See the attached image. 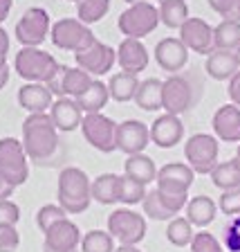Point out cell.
Returning <instances> with one entry per match:
<instances>
[{
	"label": "cell",
	"instance_id": "1",
	"mask_svg": "<svg viewBox=\"0 0 240 252\" xmlns=\"http://www.w3.org/2000/svg\"><path fill=\"white\" fill-rule=\"evenodd\" d=\"M23 147L29 162L50 164L58 153V128L50 113H29L23 122Z\"/></svg>",
	"mask_w": 240,
	"mask_h": 252
},
{
	"label": "cell",
	"instance_id": "2",
	"mask_svg": "<svg viewBox=\"0 0 240 252\" xmlns=\"http://www.w3.org/2000/svg\"><path fill=\"white\" fill-rule=\"evenodd\" d=\"M56 200L68 214H83L92 203V180L79 167H65L58 173Z\"/></svg>",
	"mask_w": 240,
	"mask_h": 252
},
{
	"label": "cell",
	"instance_id": "3",
	"mask_svg": "<svg viewBox=\"0 0 240 252\" xmlns=\"http://www.w3.org/2000/svg\"><path fill=\"white\" fill-rule=\"evenodd\" d=\"M61 63L41 47H21L14 59V70L27 84H50Z\"/></svg>",
	"mask_w": 240,
	"mask_h": 252
},
{
	"label": "cell",
	"instance_id": "4",
	"mask_svg": "<svg viewBox=\"0 0 240 252\" xmlns=\"http://www.w3.org/2000/svg\"><path fill=\"white\" fill-rule=\"evenodd\" d=\"M157 25H160V9L151 0L128 5L117 18V27L124 34V38H144L153 34Z\"/></svg>",
	"mask_w": 240,
	"mask_h": 252
},
{
	"label": "cell",
	"instance_id": "5",
	"mask_svg": "<svg viewBox=\"0 0 240 252\" xmlns=\"http://www.w3.org/2000/svg\"><path fill=\"white\" fill-rule=\"evenodd\" d=\"M50 38H52L54 47L72 54L83 52L97 41L92 27L81 23L79 18H58L56 23H52Z\"/></svg>",
	"mask_w": 240,
	"mask_h": 252
},
{
	"label": "cell",
	"instance_id": "6",
	"mask_svg": "<svg viewBox=\"0 0 240 252\" xmlns=\"http://www.w3.org/2000/svg\"><path fill=\"white\" fill-rule=\"evenodd\" d=\"M184 158L195 173L211 176V171L220 162V140L209 133H195L184 144Z\"/></svg>",
	"mask_w": 240,
	"mask_h": 252
},
{
	"label": "cell",
	"instance_id": "7",
	"mask_svg": "<svg viewBox=\"0 0 240 252\" xmlns=\"http://www.w3.org/2000/svg\"><path fill=\"white\" fill-rule=\"evenodd\" d=\"M146 216L133 207H119L108 216V232L115 236L119 246H137L146 236Z\"/></svg>",
	"mask_w": 240,
	"mask_h": 252
},
{
	"label": "cell",
	"instance_id": "8",
	"mask_svg": "<svg viewBox=\"0 0 240 252\" xmlns=\"http://www.w3.org/2000/svg\"><path fill=\"white\" fill-rule=\"evenodd\" d=\"M0 173L14 187H21L29 178V158L25 153L23 140L2 137L0 140Z\"/></svg>",
	"mask_w": 240,
	"mask_h": 252
},
{
	"label": "cell",
	"instance_id": "9",
	"mask_svg": "<svg viewBox=\"0 0 240 252\" xmlns=\"http://www.w3.org/2000/svg\"><path fill=\"white\" fill-rule=\"evenodd\" d=\"M117 126L119 124L104 113H88L81 124V133L90 147L99 153H112L117 151Z\"/></svg>",
	"mask_w": 240,
	"mask_h": 252
},
{
	"label": "cell",
	"instance_id": "10",
	"mask_svg": "<svg viewBox=\"0 0 240 252\" xmlns=\"http://www.w3.org/2000/svg\"><path fill=\"white\" fill-rule=\"evenodd\" d=\"M52 32V18L43 7H29L16 23V38L23 47H41Z\"/></svg>",
	"mask_w": 240,
	"mask_h": 252
},
{
	"label": "cell",
	"instance_id": "11",
	"mask_svg": "<svg viewBox=\"0 0 240 252\" xmlns=\"http://www.w3.org/2000/svg\"><path fill=\"white\" fill-rule=\"evenodd\" d=\"M191 104H193L191 81L182 74H168L162 88V110L171 115H182L191 108Z\"/></svg>",
	"mask_w": 240,
	"mask_h": 252
},
{
	"label": "cell",
	"instance_id": "12",
	"mask_svg": "<svg viewBox=\"0 0 240 252\" xmlns=\"http://www.w3.org/2000/svg\"><path fill=\"white\" fill-rule=\"evenodd\" d=\"M74 61H77L79 68H83L85 72H90L94 79H99V77L108 74L110 70L115 68L117 50H115V47H110L108 43H104V41H99V38H97V41H94L88 50L74 54Z\"/></svg>",
	"mask_w": 240,
	"mask_h": 252
},
{
	"label": "cell",
	"instance_id": "13",
	"mask_svg": "<svg viewBox=\"0 0 240 252\" xmlns=\"http://www.w3.org/2000/svg\"><path fill=\"white\" fill-rule=\"evenodd\" d=\"M94 77L90 72H85L83 68H79V65H61L56 72V77L50 81V90H52L56 97H81L85 90L92 86Z\"/></svg>",
	"mask_w": 240,
	"mask_h": 252
},
{
	"label": "cell",
	"instance_id": "14",
	"mask_svg": "<svg viewBox=\"0 0 240 252\" xmlns=\"http://www.w3.org/2000/svg\"><path fill=\"white\" fill-rule=\"evenodd\" d=\"M195 180V171L187 162H166L157 169V189L173 196H188V189Z\"/></svg>",
	"mask_w": 240,
	"mask_h": 252
},
{
	"label": "cell",
	"instance_id": "15",
	"mask_svg": "<svg viewBox=\"0 0 240 252\" xmlns=\"http://www.w3.org/2000/svg\"><path fill=\"white\" fill-rule=\"evenodd\" d=\"M188 196H173V194H164L160 189H151L141 203L144 207V216L153 220H171L175 216H180V212L187 207Z\"/></svg>",
	"mask_w": 240,
	"mask_h": 252
},
{
	"label": "cell",
	"instance_id": "16",
	"mask_svg": "<svg viewBox=\"0 0 240 252\" xmlns=\"http://www.w3.org/2000/svg\"><path fill=\"white\" fill-rule=\"evenodd\" d=\"M83 234L79 225L70 219H63L43 234V252H77L81 248Z\"/></svg>",
	"mask_w": 240,
	"mask_h": 252
},
{
	"label": "cell",
	"instance_id": "17",
	"mask_svg": "<svg viewBox=\"0 0 240 252\" xmlns=\"http://www.w3.org/2000/svg\"><path fill=\"white\" fill-rule=\"evenodd\" d=\"M151 144V126L139 120H126L117 126V151L126 156L144 153Z\"/></svg>",
	"mask_w": 240,
	"mask_h": 252
},
{
	"label": "cell",
	"instance_id": "18",
	"mask_svg": "<svg viewBox=\"0 0 240 252\" xmlns=\"http://www.w3.org/2000/svg\"><path fill=\"white\" fill-rule=\"evenodd\" d=\"M178 32H180V41L188 47V52L202 54V57L207 54L209 57L215 50L213 27L204 21V18H188Z\"/></svg>",
	"mask_w": 240,
	"mask_h": 252
},
{
	"label": "cell",
	"instance_id": "19",
	"mask_svg": "<svg viewBox=\"0 0 240 252\" xmlns=\"http://www.w3.org/2000/svg\"><path fill=\"white\" fill-rule=\"evenodd\" d=\"M155 61L164 72L180 74L188 63V47L180 41V36H166L155 45Z\"/></svg>",
	"mask_w": 240,
	"mask_h": 252
},
{
	"label": "cell",
	"instance_id": "20",
	"mask_svg": "<svg viewBox=\"0 0 240 252\" xmlns=\"http://www.w3.org/2000/svg\"><path fill=\"white\" fill-rule=\"evenodd\" d=\"M151 63V54L148 47L141 43V38H124L117 47V65L124 72L139 74L148 68Z\"/></svg>",
	"mask_w": 240,
	"mask_h": 252
},
{
	"label": "cell",
	"instance_id": "21",
	"mask_svg": "<svg viewBox=\"0 0 240 252\" xmlns=\"http://www.w3.org/2000/svg\"><path fill=\"white\" fill-rule=\"evenodd\" d=\"M184 140V124L180 115L164 113L151 124V142L160 149H173Z\"/></svg>",
	"mask_w": 240,
	"mask_h": 252
},
{
	"label": "cell",
	"instance_id": "22",
	"mask_svg": "<svg viewBox=\"0 0 240 252\" xmlns=\"http://www.w3.org/2000/svg\"><path fill=\"white\" fill-rule=\"evenodd\" d=\"M213 135L225 144H240V108L236 104H222L213 113Z\"/></svg>",
	"mask_w": 240,
	"mask_h": 252
},
{
	"label": "cell",
	"instance_id": "23",
	"mask_svg": "<svg viewBox=\"0 0 240 252\" xmlns=\"http://www.w3.org/2000/svg\"><path fill=\"white\" fill-rule=\"evenodd\" d=\"M50 117L58 128V133H72L81 128L85 113L79 108L77 99H72V97H56L52 108H50Z\"/></svg>",
	"mask_w": 240,
	"mask_h": 252
},
{
	"label": "cell",
	"instance_id": "24",
	"mask_svg": "<svg viewBox=\"0 0 240 252\" xmlns=\"http://www.w3.org/2000/svg\"><path fill=\"white\" fill-rule=\"evenodd\" d=\"M18 104L27 113H50L54 104V93L47 84H25L18 88Z\"/></svg>",
	"mask_w": 240,
	"mask_h": 252
},
{
	"label": "cell",
	"instance_id": "25",
	"mask_svg": "<svg viewBox=\"0 0 240 252\" xmlns=\"http://www.w3.org/2000/svg\"><path fill=\"white\" fill-rule=\"evenodd\" d=\"M204 70H207V74H209L211 79H215V81H229L240 70V63H238L236 52H231V50H213V52L207 57Z\"/></svg>",
	"mask_w": 240,
	"mask_h": 252
},
{
	"label": "cell",
	"instance_id": "26",
	"mask_svg": "<svg viewBox=\"0 0 240 252\" xmlns=\"http://www.w3.org/2000/svg\"><path fill=\"white\" fill-rule=\"evenodd\" d=\"M218 203H215L211 196H193V198H188L187 203V219L188 223L193 227H209L211 223L215 220L218 216Z\"/></svg>",
	"mask_w": 240,
	"mask_h": 252
},
{
	"label": "cell",
	"instance_id": "27",
	"mask_svg": "<svg viewBox=\"0 0 240 252\" xmlns=\"http://www.w3.org/2000/svg\"><path fill=\"white\" fill-rule=\"evenodd\" d=\"M124 176L131 180H137L141 185H151L157 180V167L155 160L146 153H137V156H128L124 162Z\"/></svg>",
	"mask_w": 240,
	"mask_h": 252
},
{
	"label": "cell",
	"instance_id": "28",
	"mask_svg": "<svg viewBox=\"0 0 240 252\" xmlns=\"http://www.w3.org/2000/svg\"><path fill=\"white\" fill-rule=\"evenodd\" d=\"M121 180L117 173H101L92 180V200L99 205H115L121 200Z\"/></svg>",
	"mask_w": 240,
	"mask_h": 252
},
{
	"label": "cell",
	"instance_id": "29",
	"mask_svg": "<svg viewBox=\"0 0 240 252\" xmlns=\"http://www.w3.org/2000/svg\"><path fill=\"white\" fill-rule=\"evenodd\" d=\"M139 88V74L133 72H115L108 79V93L110 99L117 101V104H126V101L135 99V93Z\"/></svg>",
	"mask_w": 240,
	"mask_h": 252
},
{
	"label": "cell",
	"instance_id": "30",
	"mask_svg": "<svg viewBox=\"0 0 240 252\" xmlns=\"http://www.w3.org/2000/svg\"><path fill=\"white\" fill-rule=\"evenodd\" d=\"M162 88L164 81L157 77L151 79H141L139 88L135 93V104L146 113H155V110H162Z\"/></svg>",
	"mask_w": 240,
	"mask_h": 252
},
{
	"label": "cell",
	"instance_id": "31",
	"mask_svg": "<svg viewBox=\"0 0 240 252\" xmlns=\"http://www.w3.org/2000/svg\"><path fill=\"white\" fill-rule=\"evenodd\" d=\"M211 183L220 191H229V189L240 187V160L231 158L225 162H218V167L211 171Z\"/></svg>",
	"mask_w": 240,
	"mask_h": 252
},
{
	"label": "cell",
	"instance_id": "32",
	"mask_svg": "<svg viewBox=\"0 0 240 252\" xmlns=\"http://www.w3.org/2000/svg\"><path fill=\"white\" fill-rule=\"evenodd\" d=\"M110 101V93H108V84L99 81V79H94L92 86L85 90L81 97H77V104L79 108L83 110L85 115L88 113H101L106 108V104Z\"/></svg>",
	"mask_w": 240,
	"mask_h": 252
},
{
	"label": "cell",
	"instance_id": "33",
	"mask_svg": "<svg viewBox=\"0 0 240 252\" xmlns=\"http://www.w3.org/2000/svg\"><path fill=\"white\" fill-rule=\"evenodd\" d=\"M213 43L215 50H231L236 52L240 47V23L234 18H222L213 27Z\"/></svg>",
	"mask_w": 240,
	"mask_h": 252
},
{
	"label": "cell",
	"instance_id": "34",
	"mask_svg": "<svg viewBox=\"0 0 240 252\" xmlns=\"http://www.w3.org/2000/svg\"><path fill=\"white\" fill-rule=\"evenodd\" d=\"M157 9H160V23L166 25L168 30H180L191 18L187 0H164Z\"/></svg>",
	"mask_w": 240,
	"mask_h": 252
},
{
	"label": "cell",
	"instance_id": "35",
	"mask_svg": "<svg viewBox=\"0 0 240 252\" xmlns=\"http://www.w3.org/2000/svg\"><path fill=\"white\" fill-rule=\"evenodd\" d=\"M193 225L188 223L187 216H175V219L168 220V225H166V239L171 246L175 248H187L191 246V241H193Z\"/></svg>",
	"mask_w": 240,
	"mask_h": 252
},
{
	"label": "cell",
	"instance_id": "36",
	"mask_svg": "<svg viewBox=\"0 0 240 252\" xmlns=\"http://www.w3.org/2000/svg\"><path fill=\"white\" fill-rule=\"evenodd\" d=\"M110 11V0H79L77 2V18L92 27L101 23Z\"/></svg>",
	"mask_w": 240,
	"mask_h": 252
},
{
	"label": "cell",
	"instance_id": "37",
	"mask_svg": "<svg viewBox=\"0 0 240 252\" xmlns=\"http://www.w3.org/2000/svg\"><path fill=\"white\" fill-rule=\"evenodd\" d=\"M81 252H115V236L108 230H90L81 239Z\"/></svg>",
	"mask_w": 240,
	"mask_h": 252
},
{
	"label": "cell",
	"instance_id": "38",
	"mask_svg": "<svg viewBox=\"0 0 240 252\" xmlns=\"http://www.w3.org/2000/svg\"><path fill=\"white\" fill-rule=\"evenodd\" d=\"M63 219H68V212L63 210L61 205H43L41 210L36 212V225H38V230L45 234L50 227H54L56 223H61Z\"/></svg>",
	"mask_w": 240,
	"mask_h": 252
},
{
	"label": "cell",
	"instance_id": "39",
	"mask_svg": "<svg viewBox=\"0 0 240 252\" xmlns=\"http://www.w3.org/2000/svg\"><path fill=\"white\" fill-rule=\"evenodd\" d=\"M146 194H148L146 185H141V183H137V180H131L124 176V180H121V200L119 203H124L126 207L141 205L144 198H146Z\"/></svg>",
	"mask_w": 240,
	"mask_h": 252
},
{
	"label": "cell",
	"instance_id": "40",
	"mask_svg": "<svg viewBox=\"0 0 240 252\" xmlns=\"http://www.w3.org/2000/svg\"><path fill=\"white\" fill-rule=\"evenodd\" d=\"M191 252H227L225 250V246L215 239L211 232H207V230H200V232H195V236H193V241H191Z\"/></svg>",
	"mask_w": 240,
	"mask_h": 252
},
{
	"label": "cell",
	"instance_id": "41",
	"mask_svg": "<svg viewBox=\"0 0 240 252\" xmlns=\"http://www.w3.org/2000/svg\"><path fill=\"white\" fill-rule=\"evenodd\" d=\"M222 246L227 252H240V216H231V220L225 225Z\"/></svg>",
	"mask_w": 240,
	"mask_h": 252
},
{
	"label": "cell",
	"instance_id": "42",
	"mask_svg": "<svg viewBox=\"0 0 240 252\" xmlns=\"http://www.w3.org/2000/svg\"><path fill=\"white\" fill-rule=\"evenodd\" d=\"M218 210L225 216H240V187L222 191L218 200Z\"/></svg>",
	"mask_w": 240,
	"mask_h": 252
},
{
	"label": "cell",
	"instance_id": "43",
	"mask_svg": "<svg viewBox=\"0 0 240 252\" xmlns=\"http://www.w3.org/2000/svg\"><path fill=\"white\" fill-rule=\"evenodd\" d=\"M21 220V207L14 203V200H0V227H7V225H18Z\"/></svg>",
	"mask_w": 240,
	"mask_h": 252
},
{
	"label": "cell",
	"instance_id": "44",
	"mask_svg": "<svg viewBox=\"0 0 240 252\" xmlns=\"http://www.w3.org/2000/svg\"><path fill=\"white\" fill-rule=\"evenodd\" d=\"M21 246V234L14 225L0 227V252H16Z\"/></svg>",
	"mask_w": 240,
	"mask_h": 252
},
{
	"label": "cell",
	"instance_id": "45",
	"mask_svg": "<svg viewBox=\"0 0 240 252\" xmlns=\"http://www.w3.org/2000/svg\"><path fill=\"white\" fill-rule=\"evenodd\" d=\"M236 5H238V0H209V7L222 18H231Z\"/></svg>",
	"mask_w": 240,
	"mask_h": 252
},
{
	"label": "cell",
	"instance_id": "46",
	"mask_svg": "<svg viewBox=\"0 0 240 252\" xmlns=\"http://www.w3.org/2000/svg\"><path fill=\"white\" fill-rule=\"evenodd\" d=\"M227 94H229L231 104H236L240 108V70L229 79V88H227Z\"/></svg>",
	"mask_w": 240,
	"mask_h": 252
},
{
	"label": "cell",
	"instance_id": "47",
	"mask_svg": "<svg viewBox=\"0 0 240 252\" xmlns=\"http://www.w3.org/2000/svg\"><path fill=\"white\" fill-rule=\"evenodd\" d=\"M7 52H9V34L0 27V70L7 68Z\"/></svg>",
	"mask_w": 240,
	"mask_h": 252
},
{
	"label": "cell",
	"instance_id": "48",
	"mask_svg": "<svg viewBox=\"0 0 240 252\" xmlns=\"http://www.w3.org/2000/svg\"><path fill=\"white\" fill-rule=\"evenodd\" d=\"M14 185L11 183H7V178L0 173V200H7V198H11V194H14Z\"/></svg>",
	"mask_w": 240,
	"mask_h": 252
},
{
	"label": "cell",
	"instance_id": "49",
	"mask_svg": "<svg viewBox=\"0 0 240 252\" xmlns=\"http://www.w3.org/2000/svg\"><path fill=\"white\" fill-rule=\"evenodd\" d=\"M11 7H14V0H0V25L7 21V16H9Z\"/></svg>",
	"mask_w": 240,
	"mask_h": 252
},
{
	"label": "cell",
	"instance_id": "50",
	"mask_svg": "<svg viewBox=\"0 0 240 252\" xmlns=\"http://www.w3.org/2000/svg\"><path fill=\"white\" fill-rule=\"evenodd\" d=\"M9 74H11L9 65H7V68H2V70H0V90H2V88H5V86H7V81H9Z\"/></svg>",
	"mask_w": 240,
	"mask_h": 252
},
{
	"label": "cell",
	"instance_id": "51",
	"mask_svg": "<svg viewBox=\"0 0 240 252\" xmlns=\"http://www.w3.org/2000/svg\"><path fill=\"white\" fill-rule=\"evenodd\" d=\"M115 252H141L137 246H119V248H115Z\"/></svg>",
	"mask_w": 240,
	"mask_h": 252
},
{
	"label": "cell",
	"instance_id": "52",
	"mask_svg": "<svg viewBox=\"0 0 240 252\" xmlns=\"http://www.w3.org/2000/svg\"><path fill=\"white\" fill-rule=\"evenodd\" d=\"M231 18L240 23V0H238V5H236V9H234V16H231Z\"/></svg>",
	"mask_w": 240,
	"mask_h": 252
},
{
	"label": "cell",
	"instance_id": "53",
	"mask_svg": "<svg viewBox=\"0 0 240 252\" xmlns=\"http://www.w3.org/2000/svg\"><path fill=\"white\" fill-rule=\"evenodd\" d=\"M126 5H135V2H141V0H124Z\"/></svg>",
	"mask_w": 240,
	"mask_h": 252
},
{
	"label": "cell",
	"instance_id": "54",
	"mask_svg": "<svg viewBox=\"0 0 240 252\" xmlns=\"http://www.w3.org/2000/svg\"><path fill=\"white\" fill-rule=\"evenodd\" d=\"M236 57H238V63H240V47H238V50H236Z\"/></svg>",
	"mask_w": 240,
	"mask_h": 252
},
{
	"label": "cell",
	"instance_id": "55",
	"mask_svg": "<svg viewBox=\"0 0 240 252\" xmlns=\"http://www.w3.org/2000/svg\"><path fill=\"white\" fill-rule=\"evenodd\" d=\"M236 158H238V160H240V144H238V151H236Z\"/></svg>",
	"mask_w": 240,
	"mask_h": 252
},
{
	"label": "cell",
	"instance_id": "56",
	"mask_svg": "<svg viewBox=\"0 0 240 252\" xmlns=\"http://www.w3.org/2000/svg\"><path fill=\"white\" fill-rule=\"evenodd\" d=\"M68 2H74V5H77V2H79V0H68Z\"/></svg>",
	"mask_w": 240,
	"mask_h": 252
},
{
	"label": "cell",
	"instance_id": "57",
	"mask_svg": "<svg viewBox=\"0 0 240 252\" xmlns=\"http://www.w3.org/2000/svg\"><path fill=\"white\" fill-rule=\"evenodd\" d=\"M157 2H164V0H157Z\"/></svg>",
	"mask_w": 240,
	"mask_h": 252
}]
</instances>
